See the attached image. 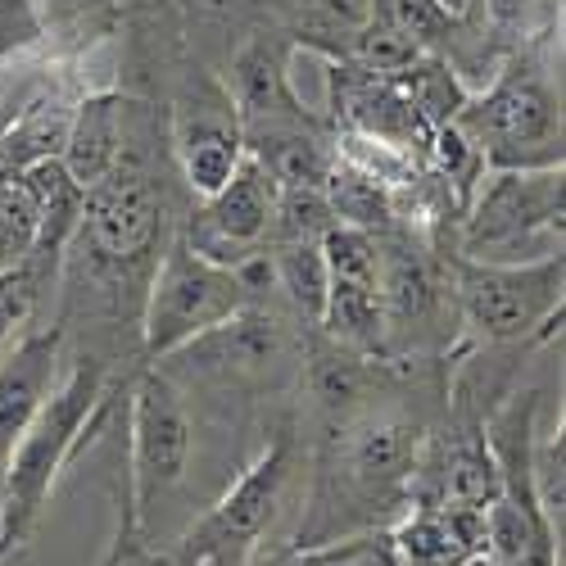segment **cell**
I'll list each match as a JSON object with an SVG mask.
<instances>
[{"label":"cell","mask_w":566,"mask_h":566,"mask_svg":"<svg viewBox=\"0 0 566 566\" xmlns=\"http://www.w3.org/2000/svg\"><path fill=\"white\" fill-rule=\"evenodd\" d=\"M245 304H254L245 272L205 259L200 250L186 245V235H177L159 254L155 281L146 291V313H140L146 358H172L177 349L235 317Z\"/></svg>","instance_id":"277c9868"},{"label":"cell","mask_w":566,"mask_h":566,"mask_svg":"<svg viewBox=\"0 0 566 566\" xmlns=\"http://www.w3.org/2000/svg\"><path fill=\"white\" fill-rule=\"evenodd\" d=\"M41 231V209L36 200L23 191V186L14 181L6 196H0V272L6 268H19L36 241Z\"/></svg>","instance_id":"4316f807"},{"label":"cell","mask_w":566,"mask_h":566,"mask_svg":"<svg viewBox=\"0 0 566 566\" xmlns=\"http://www.w3.org/2000/svg\"><path fill=\"white\" fill-rule=\"evenodd\" d=\"M272 209H276V181L245 150V159L231 172V181L222 186V191H213L209 200H200V209L191 213L186 245L200 250L213 263L235 268L241 259H250L268 245Z\"/></svg>","instance_id":"ba28073f"},{"label":"cell","mask_w":566,"mask_h":566,"mask_svg":"<svg viewBox=\"0 0 566 566\" xmlns=\"http://www.w3.org/2000/svg\"><path fill=\"white\" fill-rule=\"evenodd\" d=\"M105 399V367L96 358H77L69 376L51 390L32 417V427L14 444L6 471H0V562H6L36 526V516L51 499L60 471L77 453L91 417Z\"/></svg>","instance_id":"6da1fadb"},{"label":"cell","mask_w":566,"mask_h":566,"mask_svg":"<svg viewBox=\"0 0 566 566\" xmlns=\"http://www.w3.org/2000/svg\"><path fill=\"white\" fill-rule=\"evenodd\" d=\"M332 227L336 213L322 186H276L268 245H322V235Z\"/></svg>","instance_id":"7402d4cb"},{"label":"cell","mask_w":566,"mask_h":566,"mask_svg":"<svg viewBox=\"0 0 566 566\" xmlns=\"http://www.w3.org/2000/svg\"><path fill=\"white\" fill-rule=\"evenodd\" d=\"M191 467V412L168 371H140L132 386V481L118 544H136L150 512L186 481Z\"/></svg>","instance_id":"8992f818"},{"label":"cell","mask_w":566,"mask_h":566,"mask_svg":"<svg viewBox=\"0 0 566 566\" xmlns=\"http://www.w3.org/2000/svg\"><path fill=\"white\" fill-rule=\"evenodd\" d=\"M241 159H245V136L235 118L227 123V118L200 114L177 127V164L196 200H209L213 191H222L231 172L241 168Z\"/></svg>","instance_id":"2e32d148"},{"label":"cell","mask_w":566,"mask_h":566,"mask_svg":"<svg viewBox=\"0 0 566 566\" xmlns=\"http://www.w3.org/2000/svg\"><path fill=\"white\" fill-rule=\"evenodd\" d=\"M127 150V101L114 96V91H101V96H86L73 105L69 118V140H64V168L69 177L91 191L96 181H105Z\"/></svg>","instance_id":"9a60e30c"},{"label":"cell","mask_w":566,"mask_h":566,"mask_svg":"<svg viewBox=\"0 0 566 566\" xmlns=\"http://www.w3.org/2000/svg\"><path fill=\"white\" fill-rule=\"evenodd\" d=\"M36 36H41V19L32 0H0V55L23 51Z\"/></svg>","instance_id":"f546056e"},{"label":"cell","mask_w":566,"mask_h":566,"mask_svg":"<svg viewBox=\"0 0 566 566\" xmlns=\"http://www.w3.org/2000/svg\"><path fill=\"white\" fill-rule=\"evenodd\" d=\"M60 345L64 336L55 326L51 332H23L0 358V471H6L41 403L60 386Z\"/></svg>","instance_id":"7c38bea8"},{"label":"cell","mask_w":566,"mask_h":566,"mask_svg":"<svg viewBox=\"0 0 566 566\" xmlns=\"http://www.w3.org/2000/svg\"><path fill=\"white\" fill-rule=\"evenodd\" d=\"M313 566H399L395 544L386 531H367L354 539H332V544H317L308 548Z\"/></svg>","instance_id":"f1b7e54d"},{"label":"cell","mask_w":566,"mask_h":566,"mask_svg":"<svg viewBox=\"0 0 566 566\" xmlns=\"http://www.w3.org/2000/svg\"><path fill=\"white\" fill-rule=\"evenodd\" d=\"M276 566H313V557H308V548L300 544V553H291L286 562H276Z\"/></svg>","instance_id":"d6a6232c"},{"label":"cell","mask_w":566,"mask_h":566,"mask_svg":"<svg viewBox=\"0 0 566 566\" xmlns=\"http://www.w3.org/2000/svg\"><path fill=\"white\" fill-rule=\"evenodd\" d=\"M399 566H467L485 553V507L417 503L390 531Z\"/></svg>","instance_id":"5bb4252c"},{"label":"cell","mask_w":566,"mask_h":566,"mask_svg":"<svg viewBox=\"0 0 566 566\" xmlns=\"http://www.w3.org/2000/svg\"><path fill=\"white\" fill-rule=\"evenodd\" d=\"M164 191L140 177L114 168L105 181H96L82 196V222H77V241L91 245V254L105 263H136L146 259L159 241L164 227Z\"/></svg>","instance_id":"9c48e42d"},{"label":"cell","mask_w":566,"mask_h":566,"mask_svg":"<svg viewBox=\"0 0 566 566\" xmlns=\"http://www.w3.org/2000/svg\"><path fill=\"white\" fill-rule=\"evenodd\" d=\"M268 259H272V281L286 291L295 313L317 326L326 308V291H332V272H326L322 245H268Z\"/></svg>","instance_id":"44dd1931"},{"label":"cell","mask_w":566,"mask_h":566,"mask_svg":"<svg viewBox=\"0 0 566 566\" xmlns=\"http://www.w3.org/2000/svg\"><path fill=\"white\" fill-rule=\"evenodd\" d=\"M485 10L499 32H522L535 14V0H485Z\"/></svg>","instance_id":"4dcf8cb0"},{"label":"cell","mask_w":566,"mask_h":566,"mask_svg":"<svg viewBox=\"0 0 566 566\" xmlns=\"http://www.w3.org/2000/svg\"><path fill=\"white\" fill-rule=\"evenodd\" d=\"M562 213H566V172L490 168L467 200L462 218V259L476 263H535L562 254Z\"/></svg>","instance_id":"3957f363"},{"label":"cell","mask_w":566,"mask_h":566,"mask_svg":"<svg viewBox=\"0 0 566 566\" xmlns=\"http://www.w3.org/2000/svg\"><path fill=\"white\" fill-rule=\"evenodd\" d=\"M427 150H431V159H436V172H440L444 181H453V196L467 205L471 191L481 186V177L490 172L485 159H481V150L471 146V136H467L458 123H444V127L431 132Z\"/></svg>","instance_id":"484cf974"},{"label":"cell","mask_w":566,"mask_h":566,"mask_svg":"<svg viewBox=\"0 0 566 566\" xmlns=\"http://www.w3.org/2000/svg\"><path fill=\"white\" fill-rule=\"evenodd\" d=\"M231 101H235V123H241L245 140L291 132V127H313L308 109L300 105L291 73H286V45L254 36L241 45V55L231 60Z\"/></svg>","instance_id":"8fae6325"},{"label":"cell","mask_w":566,"mask_h":566,"mask_svg":"<svg viewBox=\"0 0 566 566\" xmlns=\"http://www.w3.org/2000/svg\"><path fill=\"white\" fill-rule=\"evenodd\" d=\"M286 485H291V440L281 436L191 526V535L177 548V566H235L272 526Z\"/></svg>","instance_id":"52a82bcc"},{"label":"cell","mask_w":566,"mask_h":566,"mask_svg":"<svg viewBox=\"0 0 566 566\" xmlns=\"http://www.w3.org/2000/svg\"><path fill=\"white\" fill-rule=\"evenodd\" d=\"M371 14L386 19L421 51H436L444 36L458 32V6L449 0H371Z\"/></svg>","instance_id":"603a6c76"},{"label":"cell","mask_w":566,"mask_h":566,"mask_svg":"<svg viewBox=\"0 0 566 566\" xmlns=\"http://www.w3.org/2000/svg\"><path fill=\"white\" fill-rule=\"evenodd\" d=\"M453 123L471 136L485 168H562V86L539 55H512L481 96H467Z\"/></svg>","instance_id":"7a4b0ae2"},{"label":"cell","mask_w":566,"mask_h":566,"mask_svg":"<svg viewBox=\"0 0 566 566\" xmlns=\"http://www.w3.org/2000/svg\"><path fill=\"white\" fill-rule=\"evenodd\" d=\"M421 427L403 412H358L340 427L336 458L349 490L367 499H390L412 485L421 462Z\"/></svg>","instance_id":"30bf717a"},{"label":"cell","mask_w":566,"mask_h":566,"mask_svg":"<svg viewBox=\"0 0 566 566\" xmlns=\"http://www.w3.org/2000/svg\"><path fill=\"white\" fill-rule=\"evenodd\" d=\"M444 291L440 276L431 272V263L417 250H381V313H386V336L390 332H421L436 308H440Z\"/></svg>","instance_id":"e0dca14e"},{"label":"cell","mask_w":566,"mask_h":566,"mask_svg":"<svg viewBox=\"0 0 566 566\" xmlns=\"http://www.w3.org/2000/svg\"><path fill=\"white\" fill-rule=\"evenodd\" d=\"M308 386H313V399L326 408V412H349L358 408L363 390H367V358L354 354V349H336V354H317L313 358V371H308Z\"/></svg>","instance_id":"cb8c5ba5"},{"label":"cell","mask_w":566,"mask_h":566,"mask_svg":"<svg viewBox=\"0 0 566 566\" xmlns=\"http://www.w3.org/2000/svg\"><path fill=\"white\" fill-rule=\"evenodd\" d=\"M69 118H73V109H64L55 101L28 105L6 132H0V155L14 164V172H23L41 159H60L64 140H69Z\"/></svg>","instance_id":"d6986e66"},{"label":"cell","mask_w":566,"mask_h":566,"mask_svg":"<svg viewBox=\"0 0 566 566\" xmlns=\"http://www.w3.org/2000/svg\"><path fill=\"white\" fill-rule=\"evenodd\" d=\"M177 354L196 358L200 371L227 376V381H259V376H268L276 363H286L291 336L272 313L245 304L235 317H227L222 326H213V332H205L200 340H191Z\"/></svg>","instance_id":"4fadbf2b"},{"label":"cell","mask_w":566,"mask_h":566,"mask_svg":"<svg viewBox=\"0 0 566 566\" xmlns=\"http://www.w3.org/2000/svg\"><path fill=\"white\" fill-rule=\"evenodd\" d=\"M132 553H136V544H118V539H114V553H109V562H105V566H140Z\"/></svg>","instance_id":"1f68e13d"},{"label":"cell","mask_w":566,"mask_h":566,"mask_svg":"<svg viewBox=\"0 0 566 566\" xmlns=\"http://www.w3.org/2000/svg\"><path fill=\"white\" fill-rule=\"evenodd\" d=\"M36 295H41V286H36V276L23 263L0 272V358H6L14 336L28 326L32 308H36Z\"/></svg>","instance_id":"83f0119b"},{"label":"cell","mask_w":566,"mask_h":566,"mask_svg":"<svg viewBox=\"0 0 566 566\" xmlns=\"http://www.w3.org/2000/svg\"><path fill=\"white\" fill-rule=\"evenodd\" d=\"M503 494L499 481V462L485 444V436H467L444 453V471H440V494L421 499V503H462V507H490Z\"/></svg>","instance_id":"ac0fdd59"},{"label":"cell","mask_w":566,"mask_h":566,"mask_svg":"<svg viewBox=\"0 0 566 566\" xmlns=\"http://www.w3.org/2000/svg\"><path fill=\"white\" fill-rule=\"evenodd\" d=\"M403 96L412 101V109L421 114V123H427L431 132L436 127H444V123H453L458 118V109L467 105V96L471 91L462 86V77L440 60V55H417V64L412 69H403L399 77H390Z\"/></svg>","instance_id":"ffe728a7"},{"label":"cell","mask_w":566,"mask_h":566,"mask_svg":"<svg viewBox=\"0 0 566 566\" xmlns=\"http://www.w3.org/2000/svg\"><path fill=\"white\" fill-rule=\"evenodd\" d=\"M531 490L548 531L562 544V522H566V431L562 427L531 444Z\"/></svg>","instance_id":"d4e9b609"},{"label":"cell","mask_w":566,"mask_h":566,"mask_svg":"<svg viewBox=\"0 0 566 566\" xmlns=\"http://www.w3.org/2000/svg\"><path fill=\"white\" fill-rule=\"evenodd\" d=\"M566 259L548 254L535 263H453V304L467 332L485 345H516L548 336L562 322Z\"/></svg>","instance_id":"5b68a950"}]
</instances>
